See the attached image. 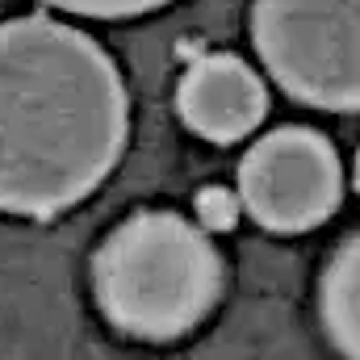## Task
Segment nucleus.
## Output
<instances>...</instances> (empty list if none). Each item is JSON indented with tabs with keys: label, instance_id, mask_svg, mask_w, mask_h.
I'll use <instances>...</instances> for the list:
<instances>
[{
	"label": "nucleus",
	"instance_id": "8",
	"mask_svg": "<svg viewBox=\"0 0 360 360\" xmlns=\"http://www.w3.org/2000/svg\"><path fill=\"white\" fill-rule=\"evenodd\" d=\"M201 218H205V226H231L235 222V201L226 193H205L201 197Z\"/></svg>",
	"mask_w": 360,
	"mask_h": 360
},
{
	"label": "nucleus",
	"instance_id": "6",
	"mask_svg": "<svg viewBox=\"0 0 360 360\" xmlns=\"http://www.w3.org/2000/svg\"><path fill=\"white\" fill-rule=\"evenodd\" d=\"M323 327L348 360H360V235L348 239L323 272Z\"/></svg>",
	"mask_w": 360,
	"mask_h": 360
},
{
	"label": "nucleus",
	"instance_id": "4",
	"mask_svg": "<svg viewBox=\"0 0 360 360\" xmlns=\"http://www.w3.org/2000/svg\"><path fill=\"white\" fill-rule=\"evenodd\" d=\"M340 155L319 130L285 126L260 139L239 164V193L256 222L269 231H310L340 205Z\"/></svg>",
	"mask_w": 360,
	"mask_h": 360
},
{
	"label": "nucleus",
	"instance_id": "7",
	"mask_svg": "<svg viewBox=\"0 0 360 360\" xmlns=\"http://www.w3.org/2000/svg\"><path fill=\"white\" fill-rule=\"evenodd\" d=\"M63 13H84V17H139V13H151L168 0H46Z\"/></svg>",
	"mask_w": 360,
	"mask_h": 360
},
{
	"label": "nucleus",
	"instance_id": "3",
	"mask_svg": "<svg viewBox=\"0 0 360 360\" xmlns=\"http://www.w3.org/2000/svg\"><path fill=\"white\" fill-rule=\"evenodd\" d=\"M256 51L314 109H360V0H256Z\"/></svg>",
	"mask_w": 360,
	"mask_h": 360
},
{
	"label": "nucleus",
	"instance_id": "5",
	"mask_svg": "<svg viewBox=\"0 0 360 360\" xmlns=\"http://www.w3.org/2000/svg\"><path fill=\"white\" fill-rule=\"evenodd\" d=\"M176 109L193 134L210 143H235L264 122L269 92L243 59L197 55L180 76Z\"/></svg>",
	"mask_w": 360,
	"mask_h": 360
},
{
	"label": "nucleus",
	"instance_id": "2",
	"mask_svg": "<svg viewBox=\"0 0 360 360\" xmlns=\"http://www.w3.org/2000/svg\"><path fill=\"white\" fill-rule=\"evenodd\" d=\"M96 302L113 327L139 340H176L222 293L210 239L168 210L130 214L92 260Z\"/></svg>",
	"mask_w": 360,
	"mask_h": 360
},
{
	"label": "nucleus",
	"instance_id": "9",
	"mask_svg": "<svg viewBox=\"0 0 360 360\" xmlns=\"http://www.w3.org/2000/svg\"><path fill=\"white\" fill-rule=\"evenodd\" d=\"M356 188H360V155H356Z\"/></svg>",
	"mask_w": 360,
	"mask_h": 360
},
{
	"label": "nucleus",
	"instance_id": "1",
	"mask_svg": "<svg viewBox=\"0 0 360 360\" xmlns=\"http://www.w3.org/2000/svg\"><path fill=\"white\" fill-rule=\"evenodd\" d=\"M126 147V89L76 25H0V210L51 218L84 201Z\"/></svg>",
	"mask_w": 360,
	"mask_h": 360
}]
</instances>
